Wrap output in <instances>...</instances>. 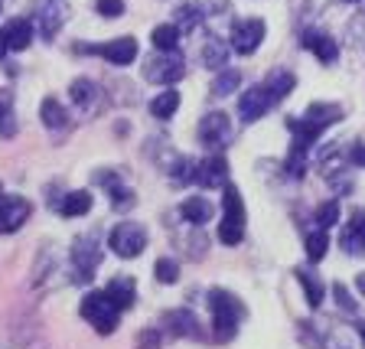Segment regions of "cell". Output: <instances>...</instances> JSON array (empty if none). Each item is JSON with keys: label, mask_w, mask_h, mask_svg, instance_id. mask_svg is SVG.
Segmentation results:
<instances>
[{"label": "cell", "mask_w": 365, "mask_h": 349, "mask_svg": "<svg viewBox=\"0 0 365 349\" xmlns=\"http://www.w3.org/2000/svg\"><path fill=\"white\" fill-rule=\"evenodd\" d=\"M101 16H121L124 14V0H95Z\"/></svg>", "instance_id": "obj_37"}, {"label": "cell", "mask_w": 365, "mask_h": 349, "mask_svg": "<svg viewBox=\"0 0 365 349\" xmlns=\"http://www.w3.org/2000/svg\"><path fill=\"white\" fill-rule=\"evenodd\" d=\"M176 274H180V268H176L173 258H160L157 265H153V278H157L160 284H173Z\"/></svg>", "instance_id": "obj_31"}, {"label": "cell", "mask_w": 365, "mask_h": 349, "mask_svg": "<svg viewBox=\"0 0 365 349\" xmlns=\"http://www.w3.org/2000/svg\"><path fill=\"white\" fill-rule=\"evenodd\" d=\"M235 88H238V72H222V76L212 82L215 95H232Z\"/></svg>", "instance_id": "obj_35"}, {"label": "cell", "mask_w": 365, "mask_h": 349, "mask_svg": "<svg viewBox=\"0 0 365 349\" xmlns=\"http://www.w3.org/2000/svg\"><path fill=\"white\" fill-rule=\"evenodd\" d=\"M339 222V203H323L317 209V226L319 228H333Z\"/></svg>", "instance_id": "obj_32"}, {"label": "cell", "mask_w": 365, "mask_h": 349, "mask_svg": "<svg viewBox=\"0 0 365 349\" xmlns=\"http://www.w3.org/2000/svg\"><path fill=\"white\" fill-rule=\"evenodd\" d=\"M297 278H300V288L307 294V304L310 307H319L323 304V281H319L317 274L310 268H297Z\"/></svg>", "instance_id": "obj_25"}, {"label": "cell", "mask_w": 365, "mask_h": 349, "mask_svg": "<svg viewBox=\"0 0 365 349\" xmlns=\"http://www.w3.org/2000/svg\"><path fill=\"white\" fill-rule=\"evenodd\" d=\"M0 193H4V190H0Z\"/></svg>", "instance_id": "obj_45"}, {"label": "cell", "mask_w": 365, "mask_h": 349, "mask_svg": "<svg viewBox=\"0 0 365 349\" xmlns=\"http://www.w3.org/2000/svg\"><path fill=\"white\" fill-rule=\"evenodd\" d=\"M68 95H72V105H76L82 114H95V111H98L101 91L95 88L88 79H76V82L68 85Z\"/></svg>", "instance_id": "obj_13"}, {"label": "cell", "mask_w": 365, "mask_h": 349, "mask_svg": "<svg viewBox=\"0 0 365 349\" xmlns=\"http://www.w3.org/2000/svg\"><path fill=\"white\" fill-rule=\"evenodd\" d=\"M264 33H267V26H264V20H258V16L235 20V23H232V49H235V53H242V56H251L261 46Z\"/></svg>", "instance_id": "obj_8"}, {"label": "cell", "mask_w": 365, "mask_h": 349, "mask_svg": "<svg viewBox=\"0 0 365 349\" xmlns=\"http://www.w3.org/2000/svg\"><path fill=\"white\" fill-rule=\"evenodd\" d=\"M228 53H232V46H225L219 36H209L205 39V49H202V62L209 69H219V66H225Z\"/></svg>", "instance_id": "obj_26"}, {"label": "cell", "mask_w": 365, "mask_h": 349, "mask_svg": "<svg viewBox=\"0 0 365 349\" xmlns=\"http://www.w3.org/2000/svg\"><path fill=\"white\" fill-rule=\"evenodd\" d=\"M336 304H342V310H346V313L356 310V307H352V300H349V294H346V288H342V284H336Z\"/></svg>", "instance_id": "obj_39"}, {"label": "cell", "mask_w": 365, "mask_h": 349, "mask_svg": "<svg viewBox=\"0 0 365 349\" xmlns=\"http://www.w3.org/2000/svg\"><path fill=\"white\" fill-rule=\"evenodd\" d=\"M39 118H43V124L49 131H62L68 124V111L62 108V101H56V98H46L43 105H39Z\"/></svg>", "instance_id": "obj_23"}, {"label": "cell", "mask_w": 365, "mask_h": 349, "mask_svg": "<svg viewBox=\"0 0 365 349\" xmlns=\"http://www.w3.org/2000/svg\"><path fill=\"white\" fill-rule=\"evenodd\" d=\"M4 43H7V49H14V53H23V49L33 43V20H23V16L10 20L7 26H4Z\"/></svg>", "instance_id": "obj_15"}, {"label": "cell", "mask_w": 365, "mask_h": 349, "mask_svg": "<svg viewBox=\"0 0 365 349\" xmlns=\"http://www.w3.org/2000/svg\"><path fill=\"white\" fill-rule=\"evenodd\" d=\"M30 219V203L20 196H7L0 199V232H16L23 222Z\"/></svg>", "instance_id": "obj_12"}, {"label": "cell", "mask_w": 365, "mask_h": 349, "mask_svg": "<svg viewBox=\"0 0 365 349\" xmlns=\"http://www.w3.org/2000/svg\"><path fill=\"white\" fill-rule=\"evenodd\" d=\"M62 23H66V7H62V0H53L49 7L39 14V26H43V36L53 39L56 33L62 30Z\"/></svg>", "instance_id": "obj_21"}, {"label": "cell", "mask_w": 365, "mask_h": 349, "mask_svg": "<svg viewBox=\"0 0 365 349\" xmlns=\"http://www.w3.org/2000/svg\"><path fill=\"white\" fill-rule=\"evenodd\" d=\"M346 4H359V0H346Z\"/></svg>", "instance_id": "obj_44"}, {"label": "cell", "mask_w": 365, "mask_h": 349, "mask_svg": "<svg viewBox=\"0 0 365 349\" xmlns=\"http://www.w3.org/2000/svg\"><path fill=\"white\" fill-rule=\"evenodd\" d=\"M182 72H186V62H182L180 49H173V53H153L144 66V76L150 79V82H160V85L180 82Z\"/></svg>", "instance_id": "obj_6"}, {"label": "cell", "mask_w": 365, "mask_h": 349, "mask_svg": "<svg viewBox=\"0 0 365 349\" xmlns=\"http://www.w3.org/2000/svg\"><path fill=\"white\" fill-rule=\"evenodd\" d=\"M59 213L66 219H78V216H88L91 213V193L88 190H76V193H66L59 203Z\"/></svg>", "instance_id": "obj_19"}, {"label": "cell", "mask_w": 365, "mask_h": 349, "mask_svg": "<svg viewBox=\"0 0 365 349\" xmlns=\"http://www.w3.org/2000/svg\"><path fill=\"white\" fill-rule=\"evenodd\" d=\"M98 261H101V248L95 238H76L72 245V274H76L78 284H88L98 271Z\"/></svg>", "instance_id": "obj_7"}, {"label": "cell", "mask_w": 365, "mask_h": 349, "mask_svg": "<svg viewBox=\"0 0 365 349\" xmlns=\"http://www.w3.org/2000/svg\"><path fill=\"white\" fill-rule=\"evenodd\" d=\"M339 118H342V108H339V105H327V101H313V105L307 108V114H304V121L313 124L317 131H323V128H329V124H336Z\"/></svg>", "instance_id": "obj_17"}, {"label": "cell", "mask_w": 365, "mask_h": 349, "mask_svg": "<svg viewBox=\"0 0 365 349\" xmlns=\"http://www.w3.org/2000/svg\"><path fill=\"white\" fill-rule=\"evenodd\" d=\"M209 307H212V333L219 343L232 340L238 330V320H242V300L228 290H212L209 294Z\"/></svg>", "instance_id": "obj_1"}, {"label": "cell", "mask_w": 365, "mask_h": 349, "mask_svg": "<svg viewBox=\"0 0 365 349\" xmlns=\"http://www.w3.org/2000/svg\"><path fill=\"white\" fill-rule=\"evenodd\" d=\"M196 183L199 186H205V190H215V186H222L225 190L228 186V163L222 153H209V157L202 160L196 167Z\"/></svg>", "instance_id": "obj_10"}, {"label": "cell", "mask_w": 365, "mask_h": 349, "mask_svg": "<svg viewBox=\"0 0 365 349\" xmlns=\"http://www.w3.org/2000/svg\"><path fill=\"white\" fill-rule=\"evenodd\" d=\"M297 85V79H294V72H287V69H274L271 76L264 79V91L271 95L274 101H281V98H287V91Z\"/></svg>", "instance_id": "obj_20"}, {"label": "cell", "mask_w": 365, "mask_h": 349, "mask_svg": "<svg viewBox=\"0 0 365 349\" xmlns=\"http://www.w3.org/2000/svg\"><path fill=\"white\" fill-rule=\"evenodd\" d=\"M111 193V203H114V209H128V206H134V193L130 190H124L121 183L114 186V190H108Z\"/></svg>", "instance_id": "obj_36"}, {"label": "cell", "mask_w": 365, "mask_h": 349, "mask_svg": "<svg viewBox=\"0 0 365 349\" xmlns=\"http://www.w3.org/2000/svg\"><path fill=\"white\" fill-rule=\"evenodd\" d=\"M199 16H202V10H199L196 4L180 7V10H176V20H180V23H176V30H180V26H182V30H192V26L199 23Z\"/></svg>", "instance_id": "obj_33"}, {"label": "cell", "mask_w": 365, "mask_h": 349, "mask_svg": "<svg viewBox=\"0 0 365 349\" xmlns=\"http://www.w3.org/2000/svg\"><path fill=\"white\" fill-rule=\"evenodd\" d=\"M108 248H111L118 258H137V255L147 248L144 226H137V222H121L118 228H111V236H108Z\"/></svg>", "instance_id": "obj_4"}, {"label": "cell", "mask_w": 365, "mask_h": 349, "mask_svg": "<svg viewBox=\"0 0 365 349\" xmlns=\"http://www.w3.org/2000/svg\"><path fill=\"white\" fill-rule=\"evenodd\" d=\"M304 46L310 49L313 56H317L319 62H336L339 59V46H336V39L333 36H327V33H317V30H307L304 33Z\"/></svg>", "instance_id": "obj_14"}, {"label": "cell", "mask_w": 365, "mask_h": 349, "mask_svg": "<svg viewBox=\"0 0 365 349\" xmlns=\"http://www.w3.org/2000/svg\"><path fill=\"white\" fill-rule=\"evenodd\" d=\"M356 288H359V294L365 297V274H359V278H356Z\"/></svg>", "instance_id": "obj_41"}, {"label": "cell", "mask_w": 365, "mask_h": 349, "mask_svg": "<svg viewBox=\"0 0 365 349\" xmlns=\"http://www.w3.org/2000/svg\"><path fill=\"white\" fill-rule=\"evenodd\" d=\"M274 105H277V101L264 91V85H255V88H248L242 98H238V114H242V121H258Z\"/></svg>", "instance_id": "obj_9"}, {"label": "cell", "mask_w": 365, "mask_h": 349, "mask_svg": "<svg viewBox=\"0 0 365 349\" xmlns=\"http://www.w3.org/2000/svg\"><path fill=\"white\" fill-rule=\"evenodd\" d=\"M196 180V163L192 160H176V167H173V183H192Z\"/></svg>", "instance_id": "obj_34"}, {"label": "cell", "mask_w": 365, "mask_h": 349, "mask_svg": "<svg viewBox=\"0 0 365 349\" xmlns=\"http://www.w3.org/2000/svg\"><path fill=\"white\" fill-rule=\"evenodd\" d=\"M105 294L111 297V304L118 307V310H128V307L137 300V288L130 278H114V281L105 288Z\"/></svg>", "instance_id": "obj_18"}, {"label": "cell", "mask_w": 365, "mask_h": 349, "mask_svg": "<svg viewBox=\"0 0 365 349\" xmlns=\"http://www.w3.org/2000/svg\"><path fill=\"white\" fill-rule=\"evenodd\" d=\"M7 53V43H4V33H0V56Z\"/></svg>", "instance_id": "obj_42"}, {"label": "cell", "mask_w": 365, "mask_h": 349, "mask_svg": "<svg viewBox=\"0 0 365 349\" xmlns=\"http://www.w3.org/2000/svg\"><path fill=\"white\" fill-rule=\"evenodd\" d=\"M339 248L346 255H352V258L365 255V209H356L349 216V222H346V228H342V236H339Z\"/></svg>", "instance_id": "obj_11"}, {"label": "cell", "mask_w": 365, "mask_h": 349, "mask_svg": "<svg viewBox=\"0 0 365 349\" xmlns=\"http://www.w3.org/2000/svg\"><path fill=\"white\" fill-rule=\"evenodd\" d=\"M150 43L157 53H173L176 46H180V30H176V23H163L157 30L150 33Z\"/></svg>", "instance_id": "obj_24"}, {"label": "cell", "mask_w": 365, "mask_h": 349, "mask_svg": "<svg viewBox=\"0 0 365 349\" xmlns=\"http://www.w3.org/2000/svg\"><path fill=\"white\" fill-rule=\"evenodd\" d=\"M182 219L186 222H192V226H205V222L212 219V203L209 199H202V196H192V199H186L182 203Z\"/></svg>", "instance_id": "obj_22"}, {"label": "cell", "mask_w": 365, "mask_h": 349, "mask_svg": "<svg viewBox=\"0 0 365 349\" xmlns=\"http://www.w3.org/2000/svg\"><path fill=\"white\" fill-rule=\"evenodd\" d=\"M101 56L114 66H130L137 59V39L134 36H121V39H111L108 46H101Z\"/></svg>", "instance_id": "obj_16"}, {"label": "cell", "mask_w": 365, "mask_h": 349, "mask_svg": "<svg viewBox=\"0 0 365 349\" xmlns=\"http://www.w3.org/2000/svg\"><path fill=\"white\" fill-rule=\"evenodd\" d=\"M167 323H170V327H173L176 330V333H196V320H192V313L190 310H176V313H170V317H167Z\"/></svg>", "instance_id": "obj_30"}, {"label": "cell", "mask_w": 365, "mask_h": 349, "mask_svg": "<svg viewBox=\"0 0 365 349\" xmlns=\"http://www.w3.org/2000/svg\"><path fill=\"white\" fill-rule=\"evenodd\" d=\"M222 209H225V216H222V226H219V238L225 245H238L245 238V203L235 186H225Z\"/></svg>", "instance_id": "obj_3"}, {"label": "cell", "mask_w": 365, "mask_h": 349, "mask_svg": "<svg viewBox=\"0 0 365 349\" xmlns=\"http://www.w3.org/2000/svg\"><path fill=\"white\" fill-rule=\"evenodd\" d=\"M235 128H232V118L225 111H209L199 121V141H202L209 151H222V147L232 144Z\"/></svg>", "instance_id": "obj_5"}, {"label": "cell", "mask_w": 365, "mask_h": 349, "mask_svg": "<svg viewBox=\"0 0 365 349\" xmlns=\"http://www.w3.org/2000/svg\"><path fill=\"white\" fill-rule=\"evenodd\" d=\"M352 163H356V167H365V141H356V144H352Z\"/></svg>", "instance_id": "obj_40"}, {"label": "cell", "mask_w": 365, "mask_h": 349, "mask_svg": "<svg viewBox=\"0 0 365 349\" xmlns=\"http://www.w3.org/2000/svg\"><path fill=\"white\" fill-rule=\"evenodd\" d=\"M160 343H163L160 330H144V336H140V346L144 349H160Z\"/></svg>", "instance_id": "obj_38"}, {"label": "cell", "mask_w": 365, "mask_h": 349, "mask_svg": "<svg viewBox=\"0 0 365 349\" xmlns=\"http://www.w3.org/2000/svg\"><path fill=\"white\" fill-rule=\"evenodd\" d=\"M176 108H180V95H176L173 88L160 91L157 98L150 101V114H153V118H173Z\"/></svg>", "instance_id": "obj_27"}, {"label": "cell", "mask_w": 365, "mask_h": 349, "mask_svg": "<svg viewBox=\"0 0 365 349\" xmlns=\"http://www.w3.org/2000/svg\"><path fill=\"white\" fill-rule=\"evenodd\" d=\"M16 134V114L10 95H0V137H14Z\"/></svg>", "instance_id": "obj_28"}, {"label": "cell", "mask_w": 365, "mask_h": 349, "mask_svg": "<svg viewBox=\"0 0 365 349\" xmlns=\"http://www.w3.org/2000/svg\"><path fill=\"white\" fill-rule=\"evenodd\" d=\"M359 336H362V343H365V323H359Z\"/></svg>", "instance_id": "obj_43"}, {"label": "cell", "mask_w": 365, "mask_h": 349, "mask_svg": "<svg viewBox=\"0 0 365 349\" xmlns=\"http://www.w3.org/2000/svg\"><path fill=\"white\" fill-rule=\"evenodd\" d=\"M327 245H329L327 228H317V232H310V236H307V255H310V261L323 258V255H327Z\"/></svg>", "instance_id": "obj_29"}, {"label": "cell", "mask_w": 365, "mask_h": 349, "mask_svg": "<svg viewBox=\"0 0 365 349\" xmlns=\"http://www.w3.org/2000/svg\"><path fill=\"white\" fill-rule=\"evenodd\" d=\"M82 317L88 320L101 336H108V333L118 330L121 310L111 304V297H108L105 290H91V294H85V300H82Z\"/></svg>", "instance_id": "obj_2"}]
</instances>
